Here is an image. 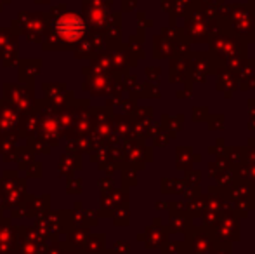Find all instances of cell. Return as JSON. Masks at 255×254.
Returning <instances> with one entry per match:
<instances>
[{
	"label": "cell",
	"instance_id": "1",
	"mask_svg": "<svg viewBox=\"0 0 255 254\" xmlns=\"http://www.w3.org/2000/svg\"><path fill=\"white\" fill-rule=\"evenodd\" d=\"M85 30V24L77 14H64L56 23V31L66 40H75L78 38Z\"/></svg>",
	"mask_w": 255,
	"mask_h": 254
}]
</instances>
